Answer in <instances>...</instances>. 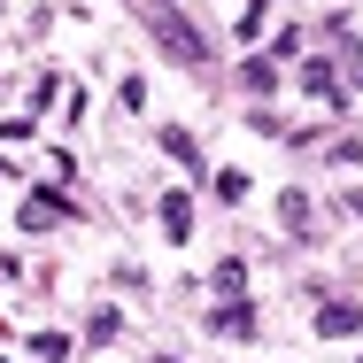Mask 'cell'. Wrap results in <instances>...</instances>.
Returning a JSON list of instances; mask_svg holds the SVG:
<instances>
[{
    "label": "cell",
    "mask_w": 363,
    "mask_h": 363,
    "mask_svg": "<svg viewBox=\"0 0 363 363\" xmlns=\"http://www.w3.org/2000/svg\"><path fill=\"white\" fill-rule=\"evenodd\" d=\"M147 23H155V39H162V55H170V62H209L201 31H194V23H178L162 0H147Z\"/></svg>",
    "instance_id": "6da1fadb"
},
{
    "label": "cell",
    "mask_w": 363,
    "mask_h": 363,
    "mask_svg": "<svg viewBox=\"0 0 363 363\" xmlns=\"http://www.w3.org/2000/svg\"><path fill=\"white\" fill-rule=\"evenodd\" d=\"M356 325H363L356 301H325V309H317V333H325V340H340V333H356Z\"/></svg>",
    "instance_id": "7a4b0ae2"
},
{
    "label": "cell",
    "mask_w": 363,
    "mask_h": 363,
    "mask_svg": "<svg viewBox=\"0 0 363 363\" xmlns=\"http://www.w3.org/2000/svg\"><path fill=\"white\" fill-rule=\"evenodd\" d=\"M162 224H170V240H186L194 232V201L186 194H162Z\"/></svg>",
    "instance_id": "3957f363"
},
{
    "label": "cell",
    "mask_w": 363,
    "mask_h": 363,
    "mask_svg": "<svg viewBox=\"0 0 363 363\" xmlns=\"http://www.w3.org/2000/svg\"><path fill=\"white\" fill-rule=\"evenodd\" d=\"M217 333H255V309H247V301H224V309H217Z\"/></svg>",
    "instance_id": "277c9868"
},
{
    "label": "cell",
    "mask_w": 363,
    "mask_h": 363,
    "mask_svg": "<svg viewBox=\"0 0 363 363\" xmlns=\"http://www.w3.org/2000/svg\"><path fill=\"white\" fill-rule=\"evenodd\" d=\"M301 85H309V93H317V101H340V77L325 70V62H309V70H301Z\"/></svg>",
    "instance_id": "5b68a950"
},
{
    "label": "cell",
    "mask_w": 363,
    "mask_h": 363,
    "mask_svg": "<svg viewBox=\"0 0 363 363\" xmlns=\"http://www.w3.org/2000/svg\"><path fill=\"white\" fill-rule=\"evenodd\" d=\"M23 224L47 232V224H55V194H31V201H23Z\"/></svg>",
    "instance_id": "8992f818"
},
{
    "label": "cell",
    "mask_w": 363,
    "mask_h": 363,
    "mask_svg": "<svg viewBox=\"0 0 363 363\" xmlns=\"http://www.w3.org/2000/svg\"><path fill=\"white\" fill-rule=\"evenodd\" d=\"M31 348H39V363H62V356H70V340H62V333H39Z\"/></svg>",
    "instance_id": "52a82bcc"
},
{
    "label": "cell",
    "mask_w": 363,
    "mask_h": 363,
    "mask_svg": "<svg viewBox=\"0 0 363 363\" xmlns=\"http://www.w3.org/2000/svg\"><path fill=\"white\" fill-rule=\"evenodd\" d=\"M356 217H363V194H356Z\"/></svg>",
    "instance_id": "ba28073f"
}]
</instances>
